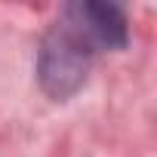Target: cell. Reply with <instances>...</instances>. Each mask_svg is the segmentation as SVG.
I'll list each match as a JSON object with an SVG mask.
<instances>
[{"label": "cell", "instance_id": "cell-1", "mask_svg": "<svg viewBox=\"0 0 157 157\" xmlns=\"http://www.w3.org/2000/svg\"><path fill=\"white\" fill-rule=\"evenodd\" d=\"M129 46V19L117 3L71 0L37 46V86L52 102H68L90 80L99 52Z\"/></svg>", "mask_w": 157, "mask_h": 157}]
</instances>
